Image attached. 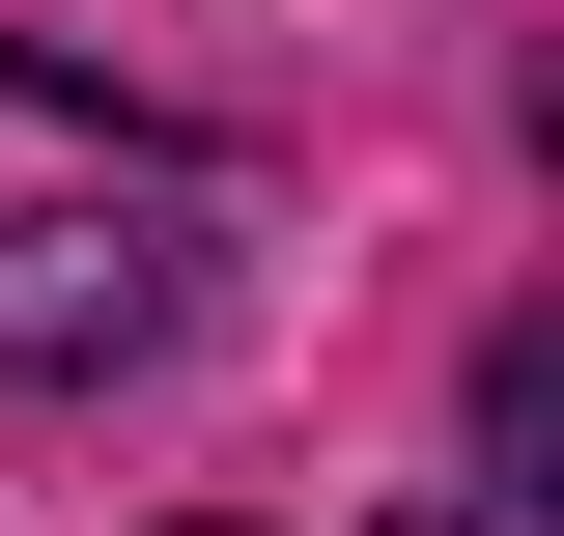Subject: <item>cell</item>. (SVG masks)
<instances>
[{"label": "cell", "mask_w": 564, "mask_h": 536, "mask_svg": "<svg viewBox=\"0 0 564 536\" xmlns=\"http://www.w3.org/2000/svg\"><path fill=\"white\" fill-rule=\"evenodd\" d=\"M141 339H170L141 226H0V367H141Z\"/></svg>", "instance_id": "cell-1"}]
</instances>
